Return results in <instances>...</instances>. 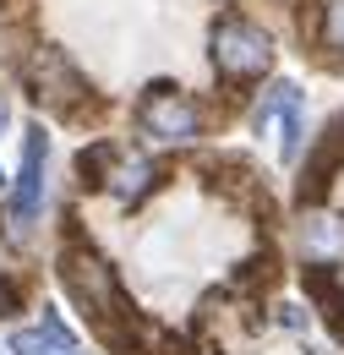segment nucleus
<instances>
[{
  "label": "nucleus",
  "instance_id": "obj_1",
  "mask_svg": "<svg viewBox=\"0 0 344 355\" xmlns=\"http://www.w3.org/2000/svg\"><path fill=\"white\" fill-rule=\"evenodd\" d=\"M55 273H60L66 295H71V301H77V306L104 328V334H121V322L131 317L126 290H121V273L110 268V257H104L93 241L66 235V241H60V252H55Z\"/></svg>",
  "mask_w": 344,
  "mask_h": 355
},
{
  "label": "nucleus",
  "instance_id": "obj_2",
  "mask_svg": "<svg viewBox=\"0 0 344 355\" xmlns=\"http://www.w3.org/2000/svg\"><path fill=\"white\" fill-rule=\"evenodd\" d=\"M273 33L246 11H218L208 28V66H214L218 88L230 93H252L273 71Z\"/></svg>",
  "mask_w": 344,
  "mask_h": 355
},
{
  "label": "nucleus",
  "instance_id": "obj_3",
  "mask_svg": "<svg viewBox=\"0 0 344 355\" xmlns=\"http://www.w3.org/2000/svg\"><path fill=\"white\" fill-rule=\"evenodd\" d=\"M77 175H83V186L104 191L115 208H142L164 186V164L153 153H131L121 142H93L77 153Z\"/></svg>",
  "mask_w": 344,
  "mask_h": 355
},
{
  "label": "nucleus",
  "instance_id": "obj_4",
  "mask_svg": "<svg viewBox=\"0 0 344 355\" xmlns=\"http://www.w3.org/2000/svg\"><path fill=\"white\" fill-rule=\"evenodd\" d=\"M17 77L33 93V104L49 110V115H83L93 104V83L83 77V66L49 39H39V44H28L17 55Z\"/></svg>",
  "mask_w": 344,
  "mask_h": 355
},
{
  "label": "nucleus",
  "instance_id": "obj_5",
  "mask_svg": "<svg viewBox=\"0 0 344 355\" xmlns=\"http://www.w3.org/2000/svg\"><path fill=\"white\" fill-rule=\"evenodd\" d=\"M137 137L153 148H197L208 137V110L180 88V83H148L131 104Z\"/></svg>",
  "mask_w": 344,
  "mask_h": 355
},
{
  "label": "nucleus",
  "instance_id": "obj_6",
  "mask_svg": "<svg viewBox=\"0 0 344 355\" xmlns=\"http://www.w3.org/2000/svg\"><path fill=\"white\" fill-rule=\"evenodd\" d=\"M44 197H49V132H44V121H33L22 137V164L6 180V230L28 235L44 219Z\"/></svg>",
  "mask_w": 344,
  "mask_h": 355
},
{
  "label": "nucleus",
  "instance_id": "obj_7",
  "mask_svg": "<svg viewBox=\"0 0 344 355\" xmlns=\"http://www.w3.org/2000/svg\"><path fill=\"white\" fill-rule=\"evenodd\" d=\"M295 246H301L306 273H334L344 263V214L306 202L301 219H295Z\"/></svg>",
  "mask_w": 344,
  "mask_h": 355
},
{
  "label": "nucleus",
  "instance_id": "obj_8",
  "mask_svg": "<svg viewBox=\"0 0 344 355\" xmlns=\"http://www.w3.org/2000/svg\"><path fill=\"white\" fill-rule=\"evenodd\" d=\"M6 355H83V345L60 322V311H39L33 322H17L6 334Z\"/></svg>",
  "mask_w": 344,
  "mask_h": 355
},
{
  "label": "nucleus",
  "instance_id": "obj_9",
  "mask_svg": "<svg viewBox=\"0 0 344 355\" xmlns=\"http://www.w3.org/2000/svg\"><path fill=\"white\" fill-rule=\"evenodd\" d=\"M295 104H306V93L295 88V83H268L262 88V98L252 104V132H268L284 110H295Z\"/></svg>",
  "mask_w": 344,
  "mask_h": 355
},
{
  "label": "nucleus",
  "instance_id": "obj_10",
  "mask_svg": "<svg viewBox=\"0 0 344 355\" xmlns=\"http://www.w3.org/2000/svg\"><path fill=\"white\" fill-rule=\"evenodd\" d=\"M311 39L322 44L328 60H344V0H322V6H317V28H311Z\"/></svg>",
  "mask_w": 344,
  "mask_h": 355
},
{
  "label": "nucleus",
  "instance_id": "obj_11",
  "mask_svg": "<svg viewBox=\"0 0 344 355\" xmlns=\"http://www.w3.org/2000/svg\"><path fill=\"white\" fill-rule=\"evenodd\" d=\"M17 311V284H11V273H0V317H11Z\"/></svg>",
  "mask_w": 344,
  "mask_h": 355
},
{
  "label": "nucleus",
  "instance_id": "obj_12",
  "mask_svg": "<svg viewBox=\"0 0 344 355\" xmlns=\"http://www.w3.org/2000/svg\"><path fill=\"white\" fill-rule=\"evenodd\" d=\"M279 322H284V328H295V334H301V328H306V311H301V306H290V301H284V311H279Z\"/></svg>",
  "mask_w": 344,
  "mask_h": 355
},
{
  "label": "nucleus",
  "instance_id": "obj_13",
  "mask_svg": "<svg viewBox=\"0 0 344 355\" xmlns=\"http://www.w3.org/2000/svg\"><path fill=\"white\" fill-rule=\"evenodd\" d=\"M0 355H6V350H0Z\"/></svg>",
  "mask_w": 344,
  "mask_h": 355
}]
</instances>
